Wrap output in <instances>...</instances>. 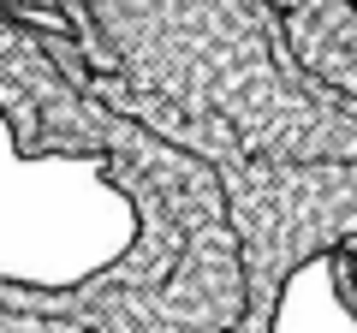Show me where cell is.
<instances>
[{"label":"cell","instance_id":"cell-3","mask_svg":"<svg viewBox=\"0 0 357 333\" xmlns=\"http://www.w3.org/2000/svg\"><path fill=\"white\" fill-rule=\"evenodd\" d=\"M232 333H280V316H268V309H244V321Z\"/></svg>","mask_w":357,"mask_h":333},{"label":"cell","instance_id":"cell-1","mask_svg":"<svg viewBox=\"0 0 357 333\" xmlns=\"http://www.w3.org/2000/svg\"><path fill=\"white\" fill-rule=\"evenodd\" d=\"M0 131L18 161H84L131 208V244L77 280L0 274V333H232L250 309L220 173L89 77L66 30L0 13Z\"/></svg>","mask_w":357,"mask_h":333},{"label":"cell","instance_id":"cell-2","mask_svg":"<svg viewBox=\"0 0 357 333\" xmlns=\"http://www.w3.org/2000/svg\"><path fill=\"white\" fill-rule=\"evenodd\" d=\"M292 65L357 107V0H268Z\"/></svg>","mask_w":357,"mask_h":333}]
</instances>
